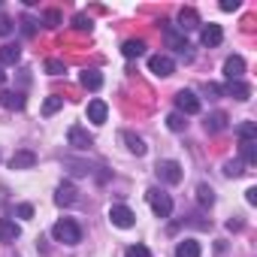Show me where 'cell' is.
<instances>
[{
  "label": "cell",
  "mask_w": 257,
  "mask_h": 257,
  "mask_svg": "<svg viewBox=\"0 0 257 257\" xmlns=\"http://www.w3.org/2000/svg\"><path fill=\"white\" fill-rule=\"evenodd\" d=\"M52 236H55L58 242H64V245H79V242H82V227H79L73 218H64V221H58V224L52 227Z\"/></svg>",
  "instance_id": "6da1fadb"
},
{
  "label": "cell",
  "mask_w": 257,
  "mask_h": 257,
  "mask_svg": "<svg viewBox=\"0 0 257 257\" xmlns=\"http://www.w3.org/2000/svg\"><path fill=\"white\" fill-rule=\"evenodd\" d=\"M146 197H149L152 212H155L158 218H170V215H173V200H170V194H164L161 188H149Z\"/></svg>",
  "instance_id": "7a4b0ae2"
},
{
  "label": "cell",
  "mask_w": 257,
  "mask_h": 257,
  "mask_svg": "<svg viewBox=\"0 0 257 257\" xmlns=\"http://www.w3.org/2000/svg\"><path fill=\"white\" fill-rule=\"evenodd\" d=\"M164 43H167L173 52H179V55L191 58V52H188V49H191V46H188V40H185V37H182L173 25H167V22H164Z\"/></svg>",
  "instance_id": "3957f363"
},
{
  "label": "cell",
  "mask_w": 257,
  "mask_h": 257,
  "mask_svg": "<svg viewBox=\"0 0 257 257\" xmlns=\"http://www.w3.org/2000/svg\"><path fill=\"white\" fill-rule=\"evenodd\" d=\"M176 109H179V115L185 112V115H197L200 109H203V103H200V97L194 94V91H179L176 94Z\"/></svg>",
  "instance_id": "277c9868"
},
{
  "label": "cell",
  "mask_w": 257,
  "mask_h": 257,
  "mask_svg": "<svg viewBox=\"0 0 257 257\" xmlns=\"http://www.w3.org/2000/svg\"><path fill=\"white\" fill-rule=\"evenodd\" d=\"M67 140H70V146L79 149V152H88V149L94 146V137L85 131V127H79V124H73L70 131H67Z\"/></svg>",
  "instance_id": "5b68a950"
},
{
  "label": "cell",
  "mask_w": 257,
  "mask_h": 257,
  "mask_svg": "<svg viewBox=\"0 0 257 257\" xmlns=\"http://www.w3.org/2000/svg\"><path fill=\"white\" fill-rule=\"evenodd\" d=\"M158 176H161L167 185H179L185 173H182V164H179V161H161V164H158Z\"/></svg>",
  "instance_id": "8992f818"
},
{
  "label": "cell",
  "mask_w": 257,
  "mask_h": 257,
  "mask_svg": "<svg viewBox=\"0 0 257 257\" xmlns=\"http://www.w3.org/2000/svg\"><path fill=\"white\" fill-rule=\"evenodd\" d=\"M109 221H112L115 227L127 230V227H134V224H137V215L127 209V206H112V209H109Z\"/></svg>",
  "instance_id": "52a82bcc"
},
{
  "label": "cell",
  "mask_w": 257,
  "mask_h": 257,
  "mask_svg": "<svg viewBox=\"0 0 257 257\" xmlns=\"http://www.w3.org/2000/svg\"><path fill=\"white\" fill-rule=\"evenodd\" d=\"M149 70H152L155 76L167 79V76H173L176 64H173V58H167V55H152V58H149Z\"/></svg>",
  "instance_id": "ba28073f"
},
{
  "label": "cell",
  "mask_w": 257,
  "mask_h": 257,
  "mask_svg": "<svg viewBox=\"0 0 257 257\" xmlns=\"http://www.w3.org/2000/svg\"><path fill=\"white\" fill-rule=\"evenodd\" d=\"M242 73H245V61H242L239 55H233V58L224 61V76H227V82H239Z\"/></svg>",
  "instance_id": "9c48e42d"
},
{
  "label": "cell",
  "mask_w": 257,
  "mask_h": 257,
  "mask_svg": "<svg viewBox=\"0 0 257 257\" xmlns=\"http://www.w3.org/2000/svg\"><path fill=\"white\" fill-rule=\"evenodd\" d=\"M34 164H37V155H34L31 149L16 152V155H13V161H10V167H13V170H31Z\"/></svg>",
  "instance_id": "30bf717a"
},
{
  "label": "cell",
  "mask_w": 257,
  "mask_h": 257,
  "mask_svg": "<svg viewBox=\"0 0 257 257\" xmlns=\"http://www.w3.org/2000/svg\"><path fill=\"white\" fill-rule=\"evenodd\" d=\"M22 236V227L10 218H0V242H16Z\"/></svg>",
  "instance_id": "8fae6325"
},
{
  "label": "cell",
  "mask_w": 257,
  "mask_h": 257,
  "mask_svg": "<svg viewBox=\"0 0 257 257\" xmlns=\"http://www.w3.org/2000/svg\"><path fill=\"white\" fill-rule=\"evenodd\" d=\"M224 94H230L233 100H251V85H245V82H227L224 85Z\"/></svg>",
  "instance_id": "7c38bea8"
},
{
  "label": "cell",
  "mask_w": 257,
  "mask_h": 257,
  "mask_svg": "<svg viewBox=\"0 0 257 257\" xmlns=\"http://www.w3.org/2000/svg\"><path fill=\"white\" fill-rule=\"evenodd\" d=\"M200 37H203V46H209V49H212V46H221L224 31H221V25H206Z\"/></svg>",
  "instance_id": "4fadbf2b"
},
{
  "label": "cell",
  "mask_w": 257,
  "mask_h": 257,
  "mask_svg": "<svg viewBox=\"0 0 257 257\" xmlns=\"http://www.w3.org/2000/svg\"><path fill=\"white\" fill-rule=\"evenodd\" d=\"M0 106L4 109H25V94L22 91H4L0 94Z\"/></svg>",
  "instance_id": "5bb4252c"
},
{
  "label": "cell",
  "mask_w": 257,
  "mask_h": 257,
  "mask_svg": "<svg viewBox=\"0 0 257 257\" xmlns=\"http://www.w3.org/2000/svg\"><path fill=\"white\" fill-rule=\"evenodd\" d=\"M19 58H22V49L19 46H0V67H13V64H19Z\"/></svg>",
  "instance_id": "9a60e30c"
},
{
  "label": "cell",
  "mask_w": 257,
  "mask_h": 257,
  "mask_svg": "<svg viewBox=\"0 0 257 257\" xmlns=\"http://www.w3.org/2000/svg\"><path fill=\"white\" fill-rule=\"evenodd\" d=\"M79 82H82V88H88V91H100V88H103V76H100L97 70H82Z\"/></svg>",
  "instance_id": "2e32d148"
},
{
  "label": "cell",
  "mask_w": 257,
  "mask_h": 257,
  "mask_svg": "<svg viewBox=\"0 0 257 257\" xmlns=\"http://www.w3.org/2000/svg\"><path fill=\"white\" fill-rule=\"evenodd\" d=\"M106 115H109V109H106L103 100H91V103H88V118H91L94 124H106Z\"/></svg>",
  "instance_id": "e0dca14e"
},
{
  "label": "cell",
  "mask_w": 257,
  "mask_h": 257,
  "mask_svg": "<svg viewBox=\"0 0 257 257\" xmlns=\"http://www.w3.org/2000/svg\"><path fill=\"white\" fill-rule=\"evenodd\" d=\"M121 140L127 143V152H134L137 158H143V155H146V143H143V140H140L137 134H131V131H124V134H121Z\"/></svg>",
  "instance_id": "ac0fdd59"
},
{
  "label": "cell",
  "mask_w": 257,
  "mask_h": 257,
  "mask_svg": "<svg viewBox=\"0 0 257 257\" xmlns=\"http://www.w3.org/2000/svg\"><path fill=\"white\" fill-rule=\"evenodd\" d=\"M55 203H58V206H73V203H76V188H73L70 182H64V185L58 188V194H55Z\"/></svg>",
  "instance_id": "d6986e66"
},
{
  "label": "cell",
  "mask_w": 257,
  "mask_h": 257,
  "mask_svg": "<svg viewBox=\"0 0 257 257\" xmlns=\"http://www.w3.org/2000/svg\"><path fill=\"white\" fill-rule=\"evenodd\" d=\"M176 257H200V242L197 239H182L176 245Z\"/></svg>",
  "instance_id": "ffe728a7"
},
{
  "label": "cell",
  "mask_w": 257,
  "mask_h": 257,
  "mask_svg": "<svg viewBox=\"0 0 257 257\" xmlns=\"http://www.w3.org/2000/svg\"><path fill=\"white\" fill-rule=\"evenodd\" d=\"M227 127V115L224 112H212V115H206V131L209 134H221Z\"/></svg>",
  "instance_id": "44dd1931"
},
{
  "label": "cell",
  "mask_w": 257,
  "mask_h": 257,
  "mask_svg": "<svg viewBox=\"0 0 257 257\" xmlns=\"http://www.w3.org/2000/svg\"><path fill=\"white\" fill-rule=\"evenodd\" d=\"M121 55L124 58H140V55H146V43L143 40H127L121 46Z\"/></svg>",
  "instance_id": "7402d4cb"
},
{
  "label": "cell",
  "mask_w": 257,
  "mask_h": 257,
  "mask_svg": "<svg viewBox=\"0 0 257 257\" xmlns=\"http://www.w3.org/2000/svg\"><path fill=\"white\" fill-rule=\"evenodd\" d=\"M236 134H239L242 143H254V140H257V124H254V121H245V124H239Z\"/></svg>",
  "instance_id": "603a6c76"
},
{
  "label": "cell",
  "mask_w": 257,
  "mask_h": 257,
  "mask_svg": "<svg viewBox=\"0 0 257 257\" xmlns=\"http://www.w3.org/2000/svg\"><path fill=\"white\" fill-rule=\"evenodd\" d=\"M179 19H182V25H179L182 31H194V28H200V19H197V13H194V10H182V16H179Z\"/></svg>",
  "instance_id": "cb8c5ba5"
},
{
  "label": "cell",
  "mask_w": 257,
  "mask_h": 257,
  "mask_svg": "<svg viewBox=\"0 0 257 257\" xmlns=\"http://www.w3.org/2000/svg\"><path fill=\"white\" fill-rule=\"evenodd\" d=\"M239 149H242L245 164H257V143H239Z\"/></svg>",
  "instance_id": "d4e9b609"
},
{
  "label": "cell",
  "mask_w": 257,
  "mask_h": 257,
  "mask_svg": "<svg viewBox=\"0 0 257 257\" xmlns=\"http://www.w3.org/2000/svg\"><path fill=\"white\" fill-rule=\"evenodd\" d=\"M61 106H64V97H46V103H43V115L49 118V115H55Z\"/></svg>",
  "instance_id": "484cf974"
},
{
  "label": "cell",
  "mask_w": 257,
  "mask_h": 257,
  "mask_svg": "<svg viewBox=\"0 0 257 257\" xmlns=\"http://www.w3.org/2000/svg\"><path fill=\"white\" fill-rule=\"evenodd\" d=\"M197 200H200V206H212L215 203V191L209 185H200L197 188Z\"/></svg>",
  "instance_id": "4316f807"
},
{
  "label": "cell",
  "mask_w": 257,
  "mask_h": 257,
  "mask_svg": "<svg viewBox=\"0 0 257 257\" xmlns=\"http://www.w3.org/2000/svg\"><path fill=\"white\" fill-rule=\"evenodd\" d=\"M167 127H170V131H185V127H188V121H185V115H179V112H173V115H167Z\"/></svg>",
  "instance_id": "83f0119b"
},
{
  "label": "cell",
  "mask_w": 257,
  "mask_h": 257,
  "mask_svg": "<svg viewBox=\"0 0 257 257\" xmlns=\"http://www.w3.org/2000/svg\"><path fill=\"white\" fill-rule=\"evenodd\" d=\"M43 70H46L49 76H61V73H67V67H64V61H55V58H49V61L43 64Z\"/></svg>",
  "instance_id": "f1b7e54d"
},
{
  "label": "cell",
  "mask_w": 257,
  "mask_h": 257,
  "mask_svg": "<svg viewBox=\"0 0 257 257\" xmlns=\"http://www.w3.org/2000/svg\"><path fill=\"white\" fill-rule=\"evenodd\" d=\"M124 257H152V251H149L146 245H131Z\"/></svg>",
  "instance_id": "f546056e"
},
{
  "label": "cell",
  "mask_w": 257,
  "mask_h": 257,
  "mask_svg": "<svg viewBox=\"0 0 257 257\" xmlns=\"http://www.w3.org/2000/svg\"><path fill=\"white\" fill-rule=\"evenodd\" d=\"M16 31V25H13V19L10 16H0V37H10Z\"/></svg>",
  "instance_id": "4dcf8cb0"
},
{
  "label": "cell",
  "mask_w": 257,
  "mask_h": 257,
  "mask_svg": "<svg viewBox=\"0 0 257 257\" xmlns=\"http://www.w3.org/2000/svg\"><path fill=\"white\" fill-rule=\"evenodd\" d=\"M46 25H49V28H58V25H61V13H58V10H49V13H46Z\"/></svg>",
  "instance_id": "1f68e13d"
},
{
  "label": "cell",
  "mask_w": 257,
  "mask_h": 257,
  "mask_svg": "<svg viewBox=\"0 0 257 257\" xmlns=\"http://www.w3.org/2000/svg\"><path fill=\"white\" fill-rule=\"evenodd\" d=\"M73 25H76L79 31H91V19H88V16H76V19H73Z\"/></svg>",
  "instance_id": "d6a6232c"
},
{
  "label": "cell",
  "mask_w": 257,
  "mask_h": 257,
  "mask_svg": "<svg viewBox=\"0 0 257 257\" xmlns=\"http://www.w3.org/2000/svg\"><path fill=\"white\" fill-rule=\"evenodd\" d=\"M22 25H25L22 31H25L28 37H34V34H37V22H34V19H28V16H25V19H22Z\"/></svg>",
  "instance_id": "836d02e7"
},
{
  "label": "cell",
  "mask_w": 257,
  "mask_h": 257,
  "mask_svg": "<svg viewBox=\"0 0 257 257\" xmlns=\"http://www.w3.org/2000/svg\"><path fill=\"white\" fill-rule=\"evenodd\" d=\"M203 91H206L209 97H221V94H224V88H221V85H212V82H206V85H203Z\"/></svg>",
  "instance_id": "e575fe53"
},
{
  "label": "cell",
  "mask_w": 257,
  "mask_h": 257,
  "mask_svg": "<svg viewBox=\"0 0 257 257\" xmlns=\"http://www.w3.org/2000/svg\"><path fill=\"white\" fill-rule=\"evenodd\" d=\"M224 173H227V176H242V164H239V161H230V164L224 167Z\"/></svg>",
  "instance_id": "d590c367"
},
{
  "label": "cell",
  "mask_w": 257,
  "mask_h": 257,
  "mask_svg": "<svg viewBox=\"0 0 257 257\" xmlns=\"http://www.w3.org/2000/svg\"><path fill=\"white\" fill-rule=\"evenodd\" d=\"M16 215H19V218H34V206H28V203H25V206H19V209H16Z\"/></svg>",
  "instance_id": "8d00e7d4"
},
{
  "label": "cell",
  "mask_w": 257,
  "mask_h": 257,
  "mask_svg": "<svg viewBox=\"0 0 257 257\" xmlns=\"http://www.w3.org/2000/svg\"><path fill=\"white\" fill-rule=\"evenodd\" d=\"M221 10H224V13H233V10H239V0H224V4H221Z\"/></svg>",
  "instance_id": "74e56055"
},
{
  "label": "cell",
  "mask_w": 257,
  "mask_h": 257,
  "mask_svg": "<svg viewBox=\"0 0 257 257\" xmlns=\"http://www.w3.org/2000/svg\"><path fill=\"white\" fill-rule=\"evenodd\" d=\"M245 200L254 206V203H257V188H248V191H245Z\"/></svg>",
  "instance_id": "f35d334b"
},
{
  "label": "cell",
  "mask_w": 257,
  "mask_h": 257,
  "mask_svg": "<svg viewBox=\"0 0 257 257\" xmlns=\"http://www.w3.org/2000/svg\"><path fill=\"white\" fill-rule=\"evenodd\" d=\"M7 82V73H4V67H0V85H4Z\"/></svg>",
  "instance_id": "ab89813d"
}]
</instances>
